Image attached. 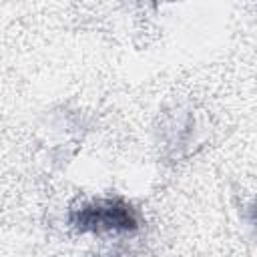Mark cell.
I'll return each instance as SVG.
<instances>
[{
  "mask_svg": "<svg viewBox=\"0 0 257 257\" xmlns=\"http://www.w3.org/2000/svg\"><path fill=\"white\" fill-rule=\"evenodd\" d=\"M70 225L80 233L135 231L139 219L135 209L122 199H96L70 211Z\"/></svg>",
  "mask_w": 257,
  "mask_h": 257,
  "instance_id": "cell-1",
  "label": "cell"
}]
</instances>
